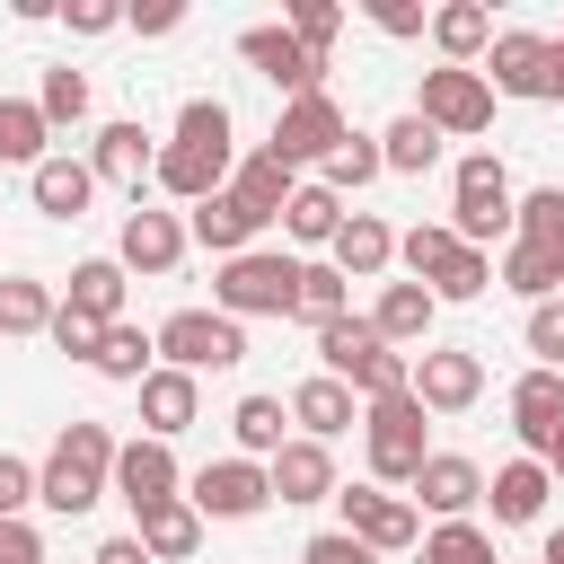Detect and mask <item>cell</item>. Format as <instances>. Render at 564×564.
<instances>
[{"mask_svg":"<svg viewBox=\"0 0 564 564\" xmlns=\"http://www.w3.org/2000/svg\"><path fill=\"white\" fill-rule=\"evenodd\" d=\"M62 308H79V317L115 326V317H123V264H115V256H88V264H70V291H62Z\"/></svg>","mask_w":564,"mask_h":564,"instance_id":"31","label":"cell"},{"mask_svg":"<svg viewBox=\"0 0 564 564\" xmlns=\"http://www.w3.org/2000/svg\"><path fill=\"white\" fill-rule=\"evenodd\" d=\"M53 141V123L35 115V97H0V167H35Z\"/></svg>","mask_w":564,"mask_h":564,"instance_id":"38","label":"cell"},{"mask_svg":"<svg viewBox=\"0 0 564 564\" xmlns=\"http://www.w3.org/2000/svg\"><path fill=\"white\" fill-rule=\"evenodd\" d=\"M529 352H538V370H564V300L529 308Z\"/></svg>","mask_w":564,"mask_h":564,"instance_id":"48","label":"cell"},{"mask_svg":"<svg viewBox=\"0 0 564 564\" xmlns=\"http://www.w3.org/2000/svg\"><path fill=\"white\" fill-rule=\"evenodd\" d=\"M432 317H441V300H432L423 282H388V291H379V308H370L379 344H423V335H432Z\"/></svg>","mask_w":564,"mask_h":564,"instance_id":"29","label":"cell"},{"mask_svg":"<svg viewBox=\"0 0 564 564\" xmlns=\"http://www.w3.org/2000/svg\"><path fill=\"white\" fill-rule=\"evenodd\" d=\"M370 352H379V326H370V317H352V308H344L335 326H317V361H326V379H352Z\"/></svg>","mask_w":564,"mask_h":564,"instance_id":"36","label":"cell"},{"mask_svg":"<svg viewBox=\"0 0 564 564\" xmlns=\"http://www.w3.org/2000/svg\"><path fill=\"white\" fill-rule=\"evenodd\" d=\"M185 502H194L203 520H256V511L273 502V485H264L256 458H212V467L185 476Z\"/></svg>","mask_w":564,"mask_h":564,"instance_id":"12","label":"cell"},{"mask_svg":"<svg viewBox=\"0 0 564 564\" xmlns=\"http://www.w3.org/2000/svg\"><path fill=\"white\" fill-rule=\"evenodd\" d=\"M361 441H370V476H379V485H414V467L432 458L414 388H397V397H370V405H361Z\"/></svg>","mask_w":564,"mask_h":564,"instance_id":"5","label":"cell"},{"mask_svg":"<svg viewBox=\"0 0 564 564\" xmlns=\"http://www.w3.org/2000/svg\"><path fill=\"white\" fill-rule=\"evenodd\" d=\"M282 26H291V35H300L317 62H326V44L344 35V9H335V0H291V18H282Z\"/></svg>","mask_w":564,"mask_h":564,"instance_id":"46","label":"cell"},{"mask_svg":"<svg viewBox=\"0 0 564 564\" xmlns=\"http://www.w3.org/2000/svg\"><path fill=\"white\" fill-rule=\"evenodd\" d=\"M291 423H300V441H335V432H352V423H361V397H352L344 379H326V370H317V379H300V388H291Z\"/></svg>","mask_w":564,"mask_h":564,"instance_id":"23","label":"cell"},{"mask_svg":"<svg viewBox=\"0 0 564 564\" xmlns=\"http://www.w3.org/2000/svg\"><path fill=\"white\" fill-rule=\"evenodd\" d=\"M53 326V291L35 273H0V335H44Z\"/></svg>","mask_w":564,"mask_h":564,"instance_id":"40","label":"cell"},{"mask_svg":"<svg viewBox=\"0 0 564 564\" xmlns=\"http://www.w3.org/2000/svg\"><path fill=\"white\" fill-rule=\"evenodd\" d=\"M494 282H502V291H520L529 308H538V300H564V256H546V247H520V238H511V247L494 256Z\"/></svg>","mask_w":564,"mask_h":564,"instance_id":"30","label":"cell"},{"mask_svg":"<svg viewBox=\"0 0 564 564\" xmlns=\"http://www.w3.org/2000/svg\"><path fill=\"white\" fill-rule=\"evenodd\" d=\"M414 405L423 414H467L476 397H485V352H467V344H423V361H414Z\"/></svg>","mask_w":564,"mask_h":564,"instance_id":"9","label":"cell"},{"mask_svg":"<svg viewBox=\"0 0 564 564\" xmlns=\"http://www.w3.org/2000/svg\"><path fill=\"white\" fill-rule=\"evenodd\" d=\"M229 194H238L256 220H282V203L300 194V176H291L273 150H256V159H238V167H229Z\"/></svg>","mask_w":564,"mask_h":564,"instance_id":"28","label":"cell"},{"mask_svg":"<svg viewBox=\"0 0 564 564\" xmlns=\"http://www.w3.org/2000/svg\"><path fill=\"white\" fill-rule=\"evenodd\" d=\"M44 335H53L70 361H97V344H106V326H97V317H79V308H62V300H53V326H44Z\"/></svg>","mask_w":564,"mask_h":564,"instance_id":"47","label":"cell"},{"mask_svg":"<svg viewBox=\"0 0 564 564\" xmlns=\"http://www.w3.org/2000/svg\"><path fill=\"white\" fill-rule=\"evenodd\" d=\"M370 176H388V167H379V141H370V132H344V141L326 150V167H317V185H326L335 203H344V194H361Z\"/></svg>","mask_w":564,"mask_h":564,"instance_id":"35","label":"cell"},{"mask_svg":"<svg viewBox=\"0 0 564 564\" xmlns=\"http://www.w3.org/2000/svg\"><path fill=\"white\" fill-rule=\"evenodd\" d=\"M150 185H159V194H176L185 212H194V203H212V194L229 185V141H167Z\"/></svg>","mask_w":564,"mask_h":564,"instance_id":"14","label":"cell"},{"mask_svg":"<svg viewBox=\"0 0 564 564\" xmlns=\"http://www.w3.org/2000/svg\"><path fill=\"white\" fill-rule=\"evenodd\" d=\"M282 229H291V238H300V247H326V238H335V229H344V203H335V194H326V185H300V194H291V203H282Z\"/></svg>","mask_w":564,"mask_h":564,"instance_id":"41","label":"cell"},{"mask_svg":"<svg viewBox=\"0 0 564 564\" xmlns=\"http://www.w3.org/2000/svg\"><path fill=\"white\" fill-rule=\"evenodd\" d=\"M546 97H564V35H546Z\"/></svg>","mask_w":564,"mask_h":564,"instance_id":"56","label":"cell"},{"mask_svg":"<svg viewBox=\"0 0 564 564\" xmlns=\"http://www.w3.org/2000/svg\"><path fill=\"white\" fill-rule=\"evenodd\" d=\"M106 476H115V432L106 423H88V414H70L62 423V441L44 449V467H35V502L44 511H62V520H79V511H97L106 502Z\"/></svg>","mask_w":564,"mask_h":564,"instance_id":"1","label":"cell"},{"mask_svg":"<svg viewBox=\"0 0 564 564\" xmlns=\"http://www.w3.org/2000/svg\"><path fill=\"white\" fill-rule=\"evenodd\" d=\"M88 176H97V185H123V194L141 203V185L159 176V150H150V132H141L132 115H123V123H106V132H97V150H88Z\"/></svg>","mask_w":564,"mask_h":564,"instance_id":"18","label":"cell"},{"mask_svg":"<svg viewBox=\"0 0 564 564\" xmlns=\"http://www.w3.org/2000/svg\"><path fill=\"white\" fill-rule=\"evenodd\" d=\"M194 414H203V379H185V370H150L141 379V432L150 441H176Z\"/></svg>","mask_w":564,"mask_h":564,"instance_id":"25","label":"cell"},{"mask_svg":"<svg viewBox=\"0 0 564 564\" xmlns=\"http://www.w3.org/2000/svg\"><path fill=\"white\" fill-rule=\"evenodd\" d=\"M88 370H97V379H123V388H141V379H150V370H159V344H150V335H141V326H132V317H115V326H106V344H97V361H88Z\"/></svg>","mask_w":564,"mask_h":564,"instance_id":"32","label":"cell"},{"mask_svg":"<svg viewBox=\"0 0 564 564\" xmlns=\"http://www.w3.org/2000/svg\"><path fill=\"white\" fill-rule=\"evenodd\" d=\"M264 485H273V502H335V449L326 441H282L264 458Z\"/></svg>","mask_w":564,"mask_h":564,"instance_id":"19","label":"cell"},{"mask_svg":"<svg viewBox=\"0 0 564 564\" xmlns=\"http://www.w3.org/2000/svg\"><path fill=\"white\" fill-rule=\"evenodd\" d=\"M88 564H150V555H141V538H106Z\"/></svg>","mask_w":564,"mask_h":564,"instance_id":"55","label":"cell"},{"mask_svg":"<svg viewBox=\"0 0 564 564\" xmlns=\"http://www.w3.org/2000/svg\"><path fill=\"white\" fill-rule=\"evenodd\" d=\"M414 564H502V555H494V538H485L476 520H441V529L414 546Z\"/></svg>","mask_w":564,"mask_h":564,"instance_id":"43","label":"cell"},{"mask_svg":"<svg viewBox=\"0 0 564 564\" xmlns=\"http://www.w3.org/2000/svg\"><path fill=\"white\" fill-rule=\"evenodd\" d=\"M150 344H159V370H185V379H203V370H238V361H247V326L220 317V308H176Z\"/></svg>","mask_w":564,"mask_h":564,"instance_id":"4","label":"cell"},{"mask_svg":"<svg viewBox=\"0 0 564 564\" xmlns=\"http://www.w3.org/2000/svg\"><path fill=\"white\" fill-rule=\"evenodd\" d=\"M511 432H520V449L546 467V441L564 432V370H520V379H511Z\"/></svg>","mask_w":564,"mask_h":564,"instance_id":"16","label":"cell"},{"mask_svg":"<svg viewBox=\"0 0 564 564\" xmlns=\"http://www.w3.org/2000/svg\"><path fill=\"white\" fill-rule=\"evenodd\" d=\"M326 264H335L344 282H352V273L370 282V273H388V264H397V229H388L379 212H344V229L326 238Z\"/></svg>","mask_w":564,"mask_h":564,"instance_id":"21","label":"cell"},{"mask_svg":"<svg viewBox=\"0 0 564 564\" xmlns=\"http://www.w3.org/2000/svg\"><path fill=\"white\" fill-rule=\"evenodd\" d=\"M546 476H555V485H564V432H555V441H546Z\"/></svg>","mask_w":564,"mask_h":564,"instance_id":"57","label":"cell"},{"mask_svg":"<svg viewBox=\"0 0 564 564\" xmlns=\"http://www.w3.org/2000/svg\"><path fill=\"white\" fill-rule=\"evenodd\" d=\"M53 18H62L70 35H115V26H123V9H115V0H62Z\"/></svg>","mask_w":564,"mask_h":564,"instance_id":"50","label":"cell"},{"mask_svg":"<svg viewBox=\"0 0 564 564\" xmlns=\"http://www.w3.org/2000/svg\"><path fill=\"white\" fill-rule=\"evenodd\" d=\"M35 115H44V123H79V115H88V79H79L70 62H62V70H44V88H35Z\"/></svg>","mask_w":564,"mask_h":564,"instance_id":"44","label":"cell"},{"mask_svg":"<svg viewBox=\"0 0 564 564\" xmlns=\"http://www.w3.org/2000/svg\"><path fill=\"white\" fill-rule=\"evenodd\" d=\"M106 494H123V502H132V520H141V511H159V502H176V494H185L176 449H167V441H150V432H141V441H115V476H106Z\"/></svg>","mask_w":564,"mask_h":564,"instance_id":"11","label":"cell"},{"mask_svg":"<svg viewBox=\"0 0 564 564\" xmlns=\"http://www.w3.org/2000/svg\"><path fill=\"white\" fill-rule=\"evenodd\" d=\"M282 423H291V405H282V397H238V405H229V432H238V458H256V467H264V458H273V449L291 441Z\"/></svg>","mask_w":564,"mask_h":564,"instance_id":"33","label":"cell"},{"mask_svg":"<svg viewBox=\"0 0 564 564\" xmlns=\"http://www.w3.org/2000/svg\"><path fill=\"white\" fill-rule=\"evenodd\" d=\"M132 538H141V555H150V564H185V555L203 546V511H194V502L176 494V502L141 511V520H132Z\"/></svg>","mask_w":564,"mask_h":564,"instance_id":"27","label":"cell"},{"mask_svg":"<svg viewBox=\"0 0 564 564\" xmlns=\"http://www.w3.org/2000/svg\"><path fill=\"white\" fill-rule=\"evenodd\" d=\"M449 247H458V238H449V220H414V229L397 238V264H405L414 282H432V264H441Z\"/></svg>","mask_w":564,"mask_h":564,"instance_id":"45","label":"cell"},{"mask_svg":"<svg viewBox=\"0 0 564 564\" xmlns=\"http://www.w3.org/2000/svg\"><path fill=\"white\" fill-rule=\"evenodd\" d=\"M115 264H123V273H150V282L176 273V264H185V220L132 203V212H123V238H115Z\"/></svg>","mask_w":564,"mask_h":564,"instance_id":"15","label":"cell"},{"mask_svg":"<svg viewBox=\"0 0 564 564\" xmlns=\"http://www.w3.org/2000/svg\"><path fill=\"white\" fill-rule=\"evenodd\" d=\"M256 229H264V220H256L229 185H220L212 203H194V212H185V238H194V247H212L220 264H229V256H247V247H256Z\"/></svg>","mask_w":564,"mask_h":564,"instance_id":"22","label":"cell"},{"mask_svg":"<svg viewBox=\"0 0 564 564\" xmlns=\"http://www.w3.org/2000/svg\"><path fill=\"white\" fill-rule=\"evenodd\" d=\"M370 141H379V167H388V176H423V167L441 159V132H432L423 115H397V123L370 132Z\"/></svg>","mask_w":564,"mask_h":564,"instance_id":"34","label":"cell"},{"mask_svg":"<svg viewBox=\"0 0 564 564\" xmlns=\"http://www.w3.org/2000/svg\"><path fill=\"white\" fill-rule=\"evenodd\" d=\"M423 291H432V300H485V291H494V256H485V247H449Z\"/></svg>","mask_w":564,"mask_h":564,"instance_id":"39","label":"cell"},{"mask_svg":"<svg viewBox=\"0 0 564 564\" xmlns=\"http://www.w3.org/2000/svg\"><path fill=\"white\" fill-rule=\"evenodd\" d=\"M485 88H494V97H546V35L502 26V35L485 44Z\"/></svg>","mask_w":564,"mask_h":564,"instance_id":"17","label":"cell"},{"mask_svg":"<svg viewBox=\"0 0 564 564\" xmlns=\"http://www.w3.org/2000/svg\"><path fill=\"white\" fill-rule=\"evenodd\" d=\"M546 494H555V476H546L538 458H511V467H494V476H485V502H494V520H502V529H529V520L546 511Z\"/></svg>","mask_w":564,"mask_h":564,"instance_id":"26","label":"cell"},{"mask_svg":"<svg viewBox=\"0 0 564 564\" xmlns=\"http://www.w3.org/2000/svg\"><path fill=\"white\" fill-rule=\"evenodd\" d=\"M26 194H35V212H44V220H79V212H88V194H97V176H88V159L44 150V159L26 167Z\"/></svg>","mask_w":564,"mask_h":564,"instance_id":"20","label":"cell"},{"mask_svg":"<svg viewBox=\"0 0 564 564\" xmlns=\"http://www.w3.org/2000/svg\"><path fill=\"white\" fill-rule=\"evenodd\" d=\"M344 132H352V123H344V106L317 88V97H291V106L273 115V141H264V150H273V159L300 176V167H326V150H335Z\"/></svg>","mask_w":564,"mask_h":564,"instance_id":"7","label":"cell"},{"mask_svg":"<svg viewBox=\"0 0 564 564\" xmlns=\"http://www.w3.org/2000/svg\"><path fill=\"white\" fill-rule=\"evenodd\" d=\"M511 167L494 150H467L458 176H449V238L458 247H485V238H511Z\"/></svg>","mask_w":564,"mask_h":564,"instance_id":"3","label":"cell"},{"mask_svg":"<svg viewBox=\"0 0 564 564\" xmlns=\"http://www.w3.org/2000/svg\"><path fill=\"white\" fill-rule=\"evenodd\" d=\"M26 502H35V467L0 449V520H26Z\"/></svg>","mask_w":564,"mask_h":564,"instance_id":"51","label":"cell"},{"mask_svg":"<svg viewBox=\"0 0 564 564\" xmlns=\"http://www.w3.org/2000/svg\"><path fill=\"white\" fill-rule=\"evenodd\" d=\"M123 26H141V35H176L185 9H176V0H150V9H123Z\"/></svg>","mask_w":564,"mask_h":564,"instance_id":"54","label":"cell"},{"mask_svg":"<svg viewBox=\"0 0 564 564\" xmlns=\"http://www.w3.org/2000/svg\"><path fill=\"white\" fill-rule=\"evenodd\" d=\"M405 502H414V511H441V520H467V511L485 502V467H476V458H458V449H432V458L414 467Z\"/></svg>","mask_w":564,"mask_h":564,"instance_id":"13","label":"cell"},{"mask_svg":"<svg viewBox=\"0 0 564 564\" xmlns=\"http://www.w3.org/2000/svg\"><path fill=\"white\" fill-rule=\"evenodd\" d=\"M291 291H300V256H282V247H247L212 273V308L238 317V326L247 317H291Z\"/></svg>","mask_w":564,"mask_h":564,"instance_id":"2","label":"cell"},{"mask_svg":"<svg viewBox=\"0 0 564 564\" xmlns=\"http://www.w3.org/2000/svg\"><path fill=\"white\" fill-rule=\"evenodd\" d=\"M370 26L379 35H423V0H370Z\"/></svg>","mask_w":564,"mask_h":564,"instance_id":"52","label":"cell"},{"mask_svg":"<svg viewBox=\"0 0 564 564\" xmlns=\"http://www.w3.org/2000/svg\"><path fill=\"white\" fill-rule=\"evenodd\" d=\"M0 564H44V538L26 520H0Z\"/></svg>","mask_w":564,"mask_h":564,"instance_id":"53","label":"cell"},{"mask_svg":"<svg viewBox=\"0 0 564 564\" xmlns=\"http://www.w3.org/2000/svg\"><path fill=\"white\" fill-rule=\"evenodd\" d=\"M511 238H520V247H546V256H564V185H538V194H520V203H511Z\"/></svg>","mask_w":564,"mask_h":564,"instance_id":"37","label":"cell"},{"mask_svg":"<svg viewBox=\"0 0 564 564\" xmlns=\"http://www.w3.org/2000/svg\"><path fill=\"white\" fill-rule=\"evenodd\" d=\"M238 62H247L256 79H273V88H282V106L326 88V62H317V53H308L291 26H247V35H238Z\"/></svg>","mask_w":564,"mask_h":564,"instance_id":"8","label":"cell"},{"mask_svg":"<svg viewBox=\"0 0 564 564\" xmlns=\"http://www.w3.org/2000/svg\"><path fill=\"white\" fill-rule=\"evenodd\" d=\"M414 115H423L432 132H458V141H467V132L494 123V88H485V70H449V62H441V70H423Z\"/></svg>","mask_w":564,"mask_h":564,"instance_id":"10","label":"cell"},{"mask_svg":"<svg viewBox=\"0 0 564 564\" xmlns=\"http://www.w3.org/2000/svg\"><path fill=\"white\" fill-rule=\"evenodd\" d=\"M335 502H344V529H352L370 555H414V546H423V511H414L405 494H379V485H335Z\"/></svg>","mask_w":564,"mask_h":564,"instance_id":"6","label":"cell"},{"mask_svg":"<svg viewBox=\"0 0 564 564\" xmlns=\"http://www.w3.org/2000/svg\"><path fill=\"white\" fill-rule=\"evenodd\" d=\"M291 317L317 335V326H335L344 317V273L335 264H300V291H291Z\"/></svg>","mask_w":564,"mask_h":564,"instance_id":"42","label":"cell"},{"mask_svg":"<svg viewBox=\"0 0 564 564\" xmlns=\"http://www.w3.org/2000/svg\"><path fill=\"white\" fill-rule=\"evenodd\" d=\"M423 26H432V44H441L449 70H476V53L494 44V9H485V0H441Z\"/></svg>","mask_w":564,"mask_h":564,"instance_id":"24","label":"cell"},{"mask_svg":"<svg viewBox=\"0 0 564 564\" xmlns=\"http://www.w3.org/2000/svg\"><path fill=\"white\" fill-rule=\"evenodd\" d=\"M300 564H379V555H370L352 529H317V538L300 546Z\"/></svg>","mask_w":564,"mask_h":564,"instance_id":"49","label":"cell"}]
</instances>
